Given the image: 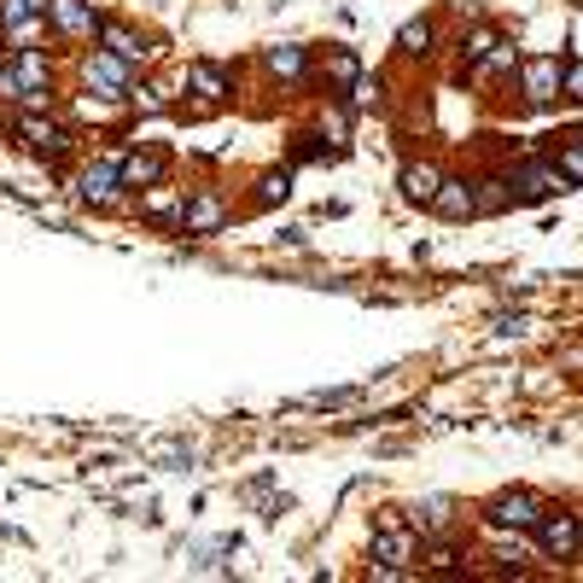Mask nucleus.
<instances>
[{
  "mask_svg": "<svg viewBox=\"0 0 583 583\" xmlns=\"http://www.w3.org/2000/svg\"><path fill=\"white\" fill-rule=\"evenodd\" d=\"M263 65H269V76H280V82H304L309 53L298 47V41H280V47H269V53H263Z\"/></svg>",
  "mask_w": 583,
  "mask_h": 583,
  "instance_id": "nucleus-20",
  "label": "nucleus"
},
{
  "mask_svg": "<svg viewBox=\"0 0 583 583\" xmlns=\"http://www.w3.org/2000/svg\"><path fill=\"white\" fill-rule=\"evenodd\" d=\"M554 164H560V175H566L572 187H583V135H566V146H560Z\"/></svg>",
  "mask_w": 583,
  "mask_h": 583,
  "instance_id": "nucleus-28",
  "label": "nucleus"
},
{
  "mask_svg": "<svg viewBox=\"0 0 583 583\" xmlns=\"http://www.w3.org/2000/svg\"><path fill=\"white\" fill-rule=\"evenodd\" d=\"M409 519H414L420 537H444L449 525H455V502H449V496H426V502L409 508Z\"/></svg>",
  "mask_w": 583,
  "mask_h": 583,
  "instance_id": "nucleus-17",
  "label": "nucleus"
},
{
  "mask_svg": "<svg viewBox=\"0 0 583 583\" xmlns=\"http://www.w3.org/2000/svg\"><path fill=\"white\" fill-rule=\"evenodd\" d=\"M129 82H135V65H123L111 47H94L88 59H82V88H88V100H129Z\"/></svg>",
  "mask_w": 583,
  "mask_h": 583,
  "instance_id": "nucleus-4",
  "label": "nucleus"
},
{
  "mask_svg": "<svg viewBox=\"0 0 583 583\" xmlns=\"http://www.w3.org/2000/svg\"><path fill=\"white\" fill-rule=\"evenodd\" d=\"M41 18H47V12L30 6V0H0V35H12V41H30Z\"/></svg>",
  "mask_w": 583,
  "mask_h": 583,
  "instance_id": "nucleus-19",
  "label": "nucleus"
},
{
  "mask_svg": "<svg viewBox=\"0 0 583 583\" xmlns=\"http://www.w3.org/2000/svg\"><path fill=\"white\" fill-rule=\"evenodd\" d=\"M368 578H403L420 566V531H414V519L403 508H385L374 525V537H368Z\"/></svg>",
  "mask_w": 583,
  "mask_h": 583,
  "instance_id": "nucleus-1",
  "label": "nucleus"
},
{
  "mask_svg": "<svg viewBox=\"0 0 583 583\" xmlns=\"http://www.w3.org/2000/svg\"><path fill=\"white\" fill-rule=\"evenodd\" d=\"M473 70H479V76H514V70H519V53L508 47V41H496V47H490V53H484Z\"/></svg>",
  "mask_w": 583,
  "mask_h": 583,
  "instance_id": "nucleus-26",
  "label": "nucleus"
},
{
  "mask_svg": "<svg viewBox=\"0 0 583 583\" xmlns=\"http://www.w3.org/2000/svg\"><path fill=\"white\" fill-rule=\"evenodd\" d=\"M543 508H549V502H543L537 490H496L479 514H484V525H490V531H537Z\"/></svg>",
  "mask_w": 583,
  "mask_h": 583,
  "instance_id": "nucleus-5",
  "label": "nucleus"
},
{
  "mask_svg": "<svg viewBox=\"0 0 583 583\" xmlns=\"http://www.w3.org/2000/svg\"><path fill=\"white\" fill-rule=\"evenodd\" d=\"M47 24L70 41H88L100 35V18H94V0H47Z\"/></svg>",
  "mask_w": 583,
  "mask_h": 583,
  "instance_id": "nucleus-12",
  "label": "nucleus"
},
{
  "mask_svg": "<svg viewBox=\"0 0 583 583\" xmlns=\"http://www.w3.org/2000/svg\"><path fill=\"white\" fill-rule=\"evenodd\" d=\"M181 205H187V193H175V187H140V216H152V222H164V228H181Z\"/></svg>",
  "mask_w": 583,
  "mask_h": 583,
  "instance_id": "nucleus-16",
  "label": "nucleus"
},
{
  "mask_svg": "<svg viewBox=\"0 0 583 583\" xmlns=\"http://www.w3.org/2000/svg\"><path fill=\"white\" fill-rule=\"evenodd\" d=\"M537 543H543L549 560H578L583 554V519L566 514V508H543V519H537Z\"/></svg>",
  "mask_w": 583,
  "mask_h": 583,
  "instance_id": "nucleus-9",
  "label": "nucleus"
},
{
  "mask_svg": "<svg viewBox=\"0 0 583 583\" xmlns=\"http://www.w3.org/2000/svg\"><path fill=\"white\" fill-rule=\"evenodd\" d=\"M123 187L140 193V187H158V181H170V152L164 146H135V152H123Z\"/></svg>",
  "mask_w": 583,
  "mask_h": 583,
  "instance_id": "nucleus-11",
  "label": "nucleus"
},
{
  "mask_svg": "<svg viewBox=\"0 0 583 583\" xmlns=\"http://www.w3.org/2000/svg\"><path fill=\"white\" fill-rule=\"evenodd\" d=\"M187 94H199L205 105H216V100L234 94V76L222 65H210V59H199V65H187Z\"/></svg>",
  "mask_w": 583,
  "mask_h": 583,
  "instance_id": "nucleus-15",
  "label": "nucleus"
},
{
  "mask_svg": "<svg viewBox=\"0 0 583 583\" xmlns=\"http://www.w3.org/2000/svg\"><path fill=\"white\" fill-rule=\"evenodd\" d=\"M461 560H467V554H461V543H432V549H426V572H438V578H455V572H461Z\"/></svg>",
  "mask_w": 583,
  "mask_h": 583,
  "instance_id": "nucleus-24",
  "label": "nucleus"
},
{
  "mask_svg": "<svg viewBox=\"0 0 583 583\" xmlns=\"http://www.w3.org/2000/svg\"><path fill=\"white\" fill-rule=\"evenodd\" d=\"M508 187H514L519 205H543V199H554V193H566L572 181L560 175V164H554V158H531V164H519V170L508 175Z\"/></svg>",
  "mask_w": 583,
  "mask_h": 583,
  "instance_id": "nucleus-8",
  "label": "nucleus"
},
{
  "mask_svg": "<svg viewBox=\"0 0 583 583\" xmlns=\"http://www.w3.org/2000/svg\"><path fill=\"white\" fill-rule=\"evenodd\" d=\"M321 76H327L339 94H350V88H356V76H362V65H356V53H350V47H333V53H327V65H321Z\"/></svg>",
  "mask_w": 583,
  "mask_h": 583,
  "instance_id": "nucleus-22",
  "label": "nucleus"
},
{
  "mask_svg": "<svg viewBox=\"0 0 583 583\" xmlns=\"http://www.w3.org/2000/svg\"><path fill=\"white\" fill-rule=\"evenodd\" d=\"M0 65H6V53H0Z\"/></svg>",
  "mask_w": 583,
  "mask_h": 583,
  "instance_id": "nucleus-32",
  "label": "nucleus"
},
{
  "mask_svg": "<svg viewBox=\"0 0 583 583\" xmlns=\"http://www.w3.org/2000/svg\"><path fill=\"white\" fill-rule=\"evenodd\" d=\"M12 129H18V140H24V152H35L47 170H53V164H65L70 152H76V129L59 123V117H47V111H24Z\"/></svg>",
  "mask_w": 583,
  "mask_h": 583,
  "instance_id": "nucleus-3",
  "label": "nucleus"
},
{
  "mask_svg": "<svg viewBox=\"0 0 583 583\" xmlns=\"http://www.w3.org/2000/svg\"><path fill=\"white\" fill-rule=\"evenodd\" d=\"M30 6H41V12H47V0H30Z\"/></svg>",
  "mask_w": 583,
  "mask_h": 583,
  "instance_id": "nucleus-31",
  "label": "nucleus"
},
{
  "mask_svg": "<svg viewBox=\"0 0 583 583\" xmlns=\"http://www.w3.org/2000/svg\"><path fill=\"white\" fill-rule=\"evenodd\" d=\"M129 105L140 117H158V111H170V88L164 82H129Z\"/></svg>",
  "mask_w": 583,
  "mask_h": 583,
  "instance_id": "nucleus-23",
  "label": "nucleus"
},
{
  "mask_svg": "<svg viewBox=\"0 0 583 583\" xmlns=\"http://www.w3.org/2000/svg\"><path fill=\"white\" fill-rule=\"evenodd\" d=\"M286 193H292V170H269V175H257V205H286Z\"/></svg>",
  "mask_w": 583,
  "mask_h": 583,
  "instance_id": "nucleus-25",
  "label": "nucleus"
},
{
  "mask_svg": "<svg viewBox=\"0 0 583 583\" xmlns=\"http://www.w3.org/2000/svg\"><path fill=\"white\" fill-rule=\"evenodd\" d=\"M432 210H438L444 222H467V216H479V193H473V181H467V175H444Z\"/></svg>",
  "mask_w": 583,
  "mask_h": 583,
  "instance_id": "nucleus-14",
  "label": "nucleus"
},
{
  "mask_svg": "<svg viewBox=\"0 0 583 583\" xmlns=\"http://www.w3.org/2000/svg\"><path fill=\"white\" fill-rule=\"evenodd\" d=\"M0 100L24 105V111H47V100H53V59L41 47L6 53V65H0Z\"/></svg>",
  "mask_w": 583,
  "mask_h": 583,
  "instance_id": "nucleus-2",
  "label": "nucleus"
},
{
  "mask_svg": "<svg viewBox=\"0 0 583 583\" xmlns=\"http://www.w3.org/2000/svg\"><path fill=\"white\" fill-rule=\"evenodd\" d=\"M438 181H444V170H438V164H403V199L432 210V199H438Z\"/></svg>",
  "mask_w": 583,
  "mask_h": 583,
  "instance_id": "nucleus-18",
  "label": "nucleus"
},
{
  "mask_svg": "<svg viewBox=\"0 0 583 583\" xmlns=\"http://www.w3.org/2000/svg\"><path fill=\"white\" fill-rule=\"evenodd\" d=\"M560 76H566L560 53H537V59H519V88H525V100H531V105H549L554 94H560Z\"/></svg>",
  "mask_w": 583,
  "mask_h": 583,
  "instance_id": "nucleus-10",
  "label": "nucleus"
},
{
  "mask_svg": "<svg viewBox=\"0 0 583 583\" xmlns=\"http://www.w3.org/2000/svg\"><path fill=\"white\" fill-rule=\"evenodd\" d=\"M473 193H479V210H508L514 205V187H508V181H473Z\"/></svg>",
  "mask_w": 583,
  "mask_h": 583,
  "instance_id": "nucleus-29",
  "label": "nucleus"
},
{
  "mask_svg": "<svg viewBox=\"0 0 583 583\" xmlns=\"http://www.w3.org/2000/svg\"><path fill=\"white\" fill-rule=\"evenodd\" d=\"M560 94L583 105V59H578V65H566V76H560Z\"/></svg>",
  "mask_w": 583,
  "mask_h": 583,
  "instance_id": "nucleus-30",
  "label": "nucleus"
},
{
  "mask_svg": "<svg viewBox=\"0 0 583 583\" xmlns=\"http://www.w3.org/2000/svg\"><path fill=\"white\" fill-rule=\"evenodd\" d=\"M496 41H502V30H496V24H479L473 35H461V59H467V65H479Z\"/></svg>",
  "mask_w": 583,
  "mask_h": 583,
  "instance_id": "nucleus-27",
  "label": "nucleus"
},
{
  "mask_svg": "<svg viewBox=\"0 0 583 583\" xmlns=\"http://www.w3.org/2000/svg\"><path fill=\"white\" fill-rule=\"evenodd\" d=\"M117 164H123V152L94 158L88 170L76 175V199H82V205H94V210H117V205H123V193H129V187H123V170H117Z\"/></svg>",
  "mask_w": 583,
  "mask_h": 583,
  "instance_id": "nucleus-6",
  "label": "nucleus"
},
{
  "mask_svg": "<svg viewBox=\"0 0 583 583\" xmlns=\"http://www.w3.org/2000/svg\"><path fill=\"white\" fill-rule=\"evenodd\" d=\"M228 222H234V205H228L216 187H193V193H187V205H181V234L210 240V234H222Z\"/></svg>",
  "mask_w": 583,
  "mask_h": 583,
  "instance_id": "nucleus-7",
  "label": "nucleus"
},
{
  "mask_svg": "<svg viewBox=\"0 0 583 583\" xmlns=\"http://www.w3.org/2000/svg\"><path fill=\"white\" fill-rule=\"evenodd\" d=\"M100 47H111L123 65H135V70L158 59V41H152V35H135L129 24H100Z\"/></svg>",
  "mask_w": 583,
  "mask_h": 583,
  "instance_id": "nucleus-13",
  "label": "nucleus"
},
{
  "mask_svg": "<svg viewBox=\"0 0 583 583\" xmlns=\"http://www.w3.org/2000/svg\"><path fill=\"white\" fill-rule=\"evenodd\" d=\"M432 41H438L432 18H409V24L397 30V53H403V59H432Z\"/></svg>",
  "mask_w": 583,
  "mask_h": 583,
  "instance_id": "nucleus-21",
  "label": "nucleus"
}]
</instances>
